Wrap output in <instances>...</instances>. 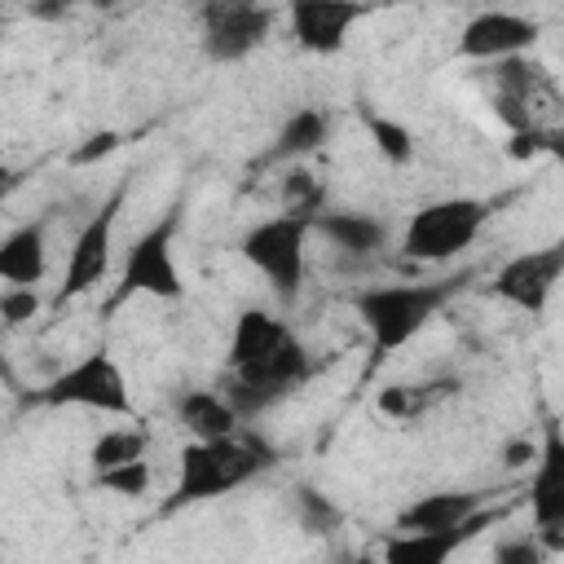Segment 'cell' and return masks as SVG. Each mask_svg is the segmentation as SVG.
I'll list each match as a JSON object with an SVG mask.
<instances>
[{
    "instance_id": "cell-1",
    "label": "cell",
    "mask_w": 564,
    "mask_h": 564,
    "mask_svg": "<svg viewBox=\"0 0 564 564\" xmlns=\"http://www.w3.org/2000/svg\"><path fill=\"white\" fill-rule=\"evenodd\" d=\"M225 366L229 370L220 392L234 401L242 419H256L308 379V348L282 317L264 308H242L229 330Z\"/></svg>"
},
{
    "instance_id": "cell-2",
    "label": "cell",
    "mask_w": 564,
    "mask_h": 564,
    "mask_svg": "<svg viewBox=\"0 0 564 564\" xmlns=\"http://www.w3.org/2000/svg\"><path fill=\"white\" fill-rule=\"evenodd\" d=\"M278 463V449L260 436V432H229V436H216V441H189L176 458V485L163 502V516L167 511H185L194 502H212V498H225L229 489L256 480L260 471H269Z\"/></svg>"
},
{
    "instance_id": "cell-3",
    "label": "cell",
    "mask_w": 564,
    "mask_h": 564,
    "mask_svg": "<svg viewBox=\"0 0 564 564\" xmlns=\"http://www.w3.org/2000/svg\"><path fill=\"white\" fill-rule=\"evenodd\" d=\"M463 278H436V282H383V286H366L352 295V313L361 317L366 335H370V370L401 352L458 291Z\"/></svg>"
},
{
    "instance_id": "cell-4",
    "label": "cell",
    "mask_w": 564,
    "mask_h": 564,
    "mask_svg": "<svg viewBox=\"0 0 564 564\" xmlns=\"http://www.w3.org/2000/svg\"><path fill=\"white\" fill-rule=\"evenodd\" d=\"M176 234H181V203H172L150 229H141L119 264V282L106 300V313L123 308L132 295H150V300H185V273L176 264Z\"/></svg>"
},
{
    "instance_id": "cell-5",
    "label": "cell",
    "mask_w": 564,
    "mask_h": 564,
    "mask_svg": "<svg viewBox=\"0 0 564 564\" xmlns=\"http://www.w3.org/2000/svg\"><path fill=\"white\" fill-rule=\"evenodd\" d=\"M308 234H313V216L304 212H273L264 220H256L242 238H238V256L269 282V291L282 304L300 300L304 286V264H308Z\"/></svg>"
},
{
    "instance_id": "cell-6",
    "label": "cell",
    "mask_w": 564,
    "mask_h": 564,
    "mask_svg": "<svg viewBox=\"0 0 564 564\" xmlns=\"http://www.w3.org/2000/svg\"><path fill=\"white\" fill-rule=\"evenodd\" d=\"M494 216L489 198H471V194H454V198H436V203H423L410 220H405V234H401V251L410 260H423V264H441V260H454L463 256L485 220Z\"/></svg>"
},
{
    "instance_id": "cell-7",
    "label": "cell",
    "mask_w": 564,
    "mask_h": 564,
    "mask_svg": "<svg viewBox=\"0 0 564 564\" xmlns=\"http://www.w3.org/2000/svg\"><path fill=\"white\" fill-rule=\"evenodd\" d=\"M40 405H75V410H97V414H132V392L128 379L119 370V361L106 348L84 352L79 361H70L66 370H57L40 392Z\"/></svg>"
},
{
    "instance_id": "cell-8",
    "label": "cell",
    "mask_w": 564,
    "mask_h": 564,
    "mask_svg": "<svg viewBox=\"0 0 564 564\" xmlns=\"http://www.w3.org/2000/svg\"><path fill=\"white\" fill-rule=\"evenodd\" d=\"M273 9L260 0H203L198 44L212 62H242L269 40Z\"/></svg>"
},
{
    "instance_id": "cell-9",
    "label": "cell",
    "mask_w": 564,
    "mask_h": 564,
    "mask_svg": "<svg viewBox=\"0 0 564 564\" xmlns=\"http://www.w3.org/2000/svg\"><path fill=\"white\" fill-rule=\"evenodd\" d=\"M123 185L79 225V234H75V242H70V256H66V269H62V286H57V308L66 304V300H75V295H84V291H93L101 278H106V269H110V247H115V225H119V212H123Z\"/></svg>"
},
{
    "instance_id": "cell-10",
    "label": "cell",
    "mask_w": 564,
    "mask_h": 564,
    "mask_svg": "<svg viewBox=\"0 0 564 564\" xmlns=\"http://www.w3.org/2000/svg\"><path fill=\"white\" fill-rule=\"evenodd\" d=\"M560 278H564V238L502 260L498 273H494V295H498L502 304H511V308L538 317V313L551 304Z\"/></svg>"
},
{
    "instance_id": "cell-11",
    "label": "cell",
    "mask_w": 564,
    "mask_h": 564,
    "mask_svg": "<svg viewBox=\"0 0 564 564\" xmlns=\"http://www.w3.org/2000/svg\"><path fill=\"white\" fill-rule=\"evenodd\" d=\"M529 516L546 551H564V427L546 423L529 476Z\"/></svg>"
},
{
    "instance_id": "cell-12",
    "label": "cell",
    "mask_w": 564,
    "mask_h": 564,
    "mask_svg": "<svg viewBox=\"0 0 564 564\" xmlns=\"http://www.w3.org/2000/svg\"><path fill=\"white\" fill-rule=\"evenodd\" d=\"M370 13L366 0H286V26L304 53L330 57L348 44V31Z\"/></svg>"
},
{
    "instance_id": "cell-13",
    "label": "cell",
    "mask_w": 564,
    "mask_h": 564,
    "mask_svg": "<svg viewBox=\"0 0 564 564\" xmlns=\"http://www.w3.org/2000/svg\"><path fill=\"white\" fill-rule=\"evenodd\" d=\"M538 40V22L511 9H485L476 18H467V26L458 31V57L467 62H507V57H524Z\"/></svg>"
},
{
    "instance_id": "cell-14",
    "label": "cell",
    "mask_w": 564,
    "mask_h": 564,
    "mask_svg": "<svg viewBox=\"0 0 564 564\" xmlns=\"http://www.w3.org/2000/svg\"><path fill=\"white\" fill-rule=\"evenodd\" d=\"M494 520H498V507H480L467 524H454V529H419V533L397 529L383 542V560H392V564H445L454 551H463Z\"/></svg>"
},
{
    "instance_id": "cell-15",
    "label": "cell",
    "mask_w": 564,
    "mask_h": 564,
    "mask_svg": "<svg viewBox=\"0 0 564 564\" xmlns=\"http://www.w3.org/2000/svg\"><path fill=\"white\" fill-rule=\"evenodd\" d=\"M48 273V220L18 225L0 247V278L9 286H40Z\"/></svg>"
},
{
    "instance_id": "cell-16",
    "label": "cell",
    "mask_w": 564,
    "mask_h": 564,
    "mask_svg": "<svg viewBox=\"0 0 564 564\" xmlns=\"http://www.w3.org/2000/svg\"><path fill=\"white\" fill-rule=\"evenodd\" d=\"M485 507L480 489H441V494H419L410 507L397 511V529L419 533V529H454L467 524Z\"/></svg>"
},
{
    "instance_id": "cell-17",
    "label": "cell",
    "mask_w": 564,
    "mask_h": 564,
    "mask_svg": "<svg viewBox=\"0 0 564 564\" xmlns=\"http://www.w3.org/2000/svg\"><path fill=\"white\" fill-rule=\"evenodd\" d=\"M313 229H317L330 247H339V251H348V256H375V251L388 247V225H383L379 216H366V212L322 207V212H313Z\"/></svg>"
},
{
    "instance_id": "cell-18",
    "label": "cell",
    "mask_w": 564,
    "mask_h": 564,
    "mask_svg": "<svg viewBox=\"0 0 564 564\" xmlns=\"http://www.w3.org/2000/svg\"><path fill=\"white\" fill-rule=\"evenodd\" d=\"M172 410H176L181 427L189 432V441H216V436L238 432V423H242V414L234 410V401L220 388H189L176 397Z\"/></svg>"
},
{
    "instance_id": "cell-19",
    "label": "cell",
    "mask_w": 564,
    "mask_h": 564,
    "mask_svg": "<svg viewBox=\"0 0 564 564\" xmlns=\"http://www.w3.org/2000/svg\"><path fill=\"white\" fill-rule=\"evenodd\" d=\"M326 137H330V110H322V106H300V110H291V115L282 119L278 141H273V154H278V159H304V154L322 150Z\"/></svg>"
},
{
    "instance_id": "cell-20",
    "label": "cell",
    "mask_w": 564,
    "mask_h": 564,
    "mask_svg": "<svg viewBox=\"0 0 564 564\" xmlns=\"http://www.w3.org/2000/svg\"><path fill=\"white\" fill-rule=\"evenodd\" d=\"M145 449H150L145 427H106V432L93 441L88 463H93V471H106V467H119V463H137V458H145Z\"/></svg>"
},
{
    "instance_id": "cell-21",
    "label": "cell",
    "mask_w": 564,
    "mask_h": 564,
    "mask_svg": "<svg viewBox=\"0 0 564 564\" xmlns=\"http://www.w3.org/2000/svg\"><path fill=\"white\" fill-rule=\"evenodd\" d=\"M449 392H454V383H388L379 392V410L388 419H414V414L432 410Z\"/></svg>"
},
{
    "instance_id": "cell-22",
    "label": "cell",
    "mask_w": 564,
    "mask_h": 564,
    "mask_svg": "<svg viewBox=\"0 0 564 564\" xmlns=\"http://www.w3.org/2000/svg\"><path fill=\"white\" fill-rule=\"evenodd\" d=\"M366 132H370V141H375V150H379L383 163H397L401 167V163L414 159V137H410L405 123H397L388 115H366Z\"/></svg>"
},
{
    "instance_id": "cell-23",
    "label": "cell",
    "mask_w": 564,
    "mask_h": 564,
    "mask_svg": "<svg viewBox=\"0 0 564 564\" xmlns=\"http://www.w3.org/2000/svg\"><path fill=\"white\" fill-rule=\"evenodd\" d=\"M101 489L110 494H123V498H137L150 489V463L137 458V463H119V467H106V471H93Z\"/></svg>"
},
{
    "instance_id": "cell-24",
    "label": "cell",
    "mask_w": 564,
    "mask_h": 564,
    "mask_svg": "<svg viewBox=\"0 0 564 564\" xmlns=\"http://www.w3.org/2000/svg\"><path fill=\"white\" fill-rule=\"evenodd\" d=\"M295 502H300V520L313 529V533H330L339 524V511L317 494V489H295Z\"/></svg>"
},
{
    "instance_id": "cell-25",
    "label": "cell",
    "mask_w": 564,
    "mask_h": 564,
    "mask_svg": "<svg viewBox=\"0 0 564 564\" xmlns=\"http://www.w3.org/2000/svg\"><path fill=\"white\" fill-rule=\"evenodd\" d=\"M35 308H40L35 286H4V295H0V313H4L9 326H22L26 317H35Z\"/></svg>"
},
{
    "instance_id": "cell-26",
    "label": "cell",
    "mask_w": 564,
    "mask_h": 564,
    "mask_svg": "<svg viewBox=\"0 0 564 564\" xmlns=\"http://www.w3.org/2000/svg\"><path fill=\"white\" fill-rule=\"evenodd\" d=\"M542 150H551V132L546 128H511V141H507L511 159H538Z\"/></svg>"
},
{
    "instance_id": "cell-27",
    "label": "cell",
    "mask_w": 564,
    "mask_h": 564,
    "mask_svg": "<svg viewBox=\"0 0 564 564\" xmlns=\"http://www.w3.org/2000/svg\"><path fill=\"white\" fill-rule=\"evenodd\" d=\"M546 555V546H542V538L533 533V538H520V542H502L498 551H494V560H520V564H533V560H542Z\"/></svg>"
},
{
    "instance_id": "cell-28",
    "label": "cell",
    "mask_w": 564,
    "mask_h": 564,
    "mask_svg": "<svg viewBox=\"0 0 564 564\" xmlns=\"http://www.w3.org/2000/svg\"><path fill=\"white\" fill-rule=\"evenodd\" d=\"M115 145H119V132H97V137H88V145L75 150V163H93V159L110 154Z\"/></svg>"
}]
</instances>
